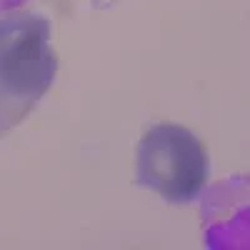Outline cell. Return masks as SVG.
I'll return each instance as SVG.
<instances>
[{"label":"cell","mask_w":250,"mask_h":250,"mask_svg":"<svg viewBox=\"0 0 250 250\" xmlns=\"http://www.w3.org/2000/svg\"><path fill=\"white\" fill-rule=\"evenodd\" d=\"M198 200L205 248H250V173L213 183L210 188H205Z\"/></svg>","instance_id":"3"},{"label":"cell","mask_w":250,"mask_h":250,"mask_svg":"<svg viewBox=\"0 0 250 250\" xmlns=\"http://www.w3.org/2000/svg\"><path fill=\"white\" fill-rule=\"evenodd\" d=\"M58 73L50 20L30 10L0 18V138L23 123Z\"/></svg>","instance_id":"1"},{"label":"cell","mask_w":250,"mask_h":250,"mask_svg":"<svg viewBox=\"0 0 250 250\" xmlns=\"http://www.w3.org/2000/svg\"><path fill=\"white\" fill-rule=\"evenodd\" d=\"M210 160L200 138L178 123H160L135 150V183L170 205H190L208 188Z\"/></svg>","instance_id":"2"},{"label":"cell","mask_w":250,"mask_h":250,"mask_svg":"<svg viewBox=\"0 0 250 250\" xmlns=\"http://www.w3.org/2000/svg\"><path fill=\"white\" fill-rule=\"evenodd\" d=\"M23 3H28V0H0V13H8V10H15L20 8Z\"/></svg>","instance_id":"4"}]
</instances>
